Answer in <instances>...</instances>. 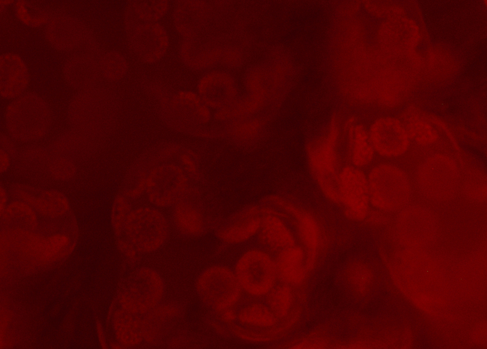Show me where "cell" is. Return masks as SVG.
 <instances>
[{
	"mask_svg": "<svg viewBox=\"0 0 487 349\" xmlns=\"http://www.w3.org/2000/svg\"><path fill=\"white\" fill-rule=\"evenodd\" d=\"M157 107L161 121L173 130L205 139L215 136L213 114L195 91L171 90Z\"/></svg>",
	"mask_w": 487,
	"mask_h": 349,
	"instance_id": "cell-4",
	"label": "cell"
},
{
	"mask_svg": "<svg viewBox=\"0 0 487 349\" xmlns=\"http://www.w3.org/2000/svg\"><path fill=\"white\" fill-rule=\"evenodd\" d=\"M265 297L266 304L278 321L286 318L293 309L294 296L288 284H276Z\"/></svg>",
	"mask_w": 487,
	"mask_h": 349,
	"instance_id": "cell-33",
	"label": "cell"
},
{
	"mask_svg": "<svg viewBox=\"0 0 487 349\" xmlns=\"http://www.w3.org/2000/svg\"><path fill=\"white\" fill-rule=\"evenodd\" d=\"M200 157L189 146L158 144L130 165L118 193L157 208H173L200 180Z\"/></svg>",
	"mask_w": 487,
	"mask_h": 349,
	"instance_id": "cell-1",
	"label": "cell"
},
{
	"mask_svg": "<svg viewBox=\"0 0 487 349\" xmlns=\"http://www.w3.org/2000/svg\"><path fill=\"white\" fill-rule=\"evenodd\" d=\"M363 5L369 13L376 17H386L388 18L405 15L404 9L400 6L383 1H364Z\"/></svg>",
	"mask_w": 487,
	"mask_h": 349,
	"instance_id": "cell-39",
	"label": "cell"
},
{
	"mask_svg": "<svg viewBox=\"0 0 487 349\" xmlns=\"http://www.w3.org/2000/svg\"><path fill=\"white\" fill-rule=\"evenodd\" d=\"M337 187L345 216L356 222L366 219L370 212L367 174L350 164L345 165L340 170Z\"/></svg>",
	"mask_w": 487,
	"mask_h": 349,
	"instance_id": "cell-14",
	"label": "cell"
},
{
	"mask_svg": "<svg viewBox=\"0 0 487 349\" xmlns=\"http://www.w3.org/2000/svg\"><path fill=\"white\" fill-rule=\"evenodd\" d=\"M195 290L201 302L216 313L237 304L243 292L234 272L221 265L204 270L196 279Z\"/></svg>",
	"mask_w": 487,
	"mask_h": 349,
	"instance_id": "cell-11",
	"label": "cell"
},
{
	"mask_svg": "<svg viewBox=\"0 0 487 349\" xmlns=\"http://www.w3.org/2000/svg\"><path fill=\"white\" fill-rule=\"evenodd\" d=\"M129 201L131 209L125 218L120 234L115 238L116 242L129 245L140 255L157 251L168 236L169 226L166 216L154 206Z\"/></svg>",
	"mask_w": 487,
	"mask_h": 349,
	"instance_id": "cell-6",
	"label": "cell"
},
{
	"mask_svg": "<svg viewBox=\"0 0 487 349\" xmlns=\"http://www.w3.org/2000/svg\"><path fill=\"white\" fill-rule=\"evenodd\" d=\"M184 320L181 306L173 302H161L143 316L144 341L154 346L170 344L178 339Z\"/></svg>",
	"mask_w": 487,
	"mask_h": 349,
	"instance_id": "cell-15",
	"label": "cell"
},
{
	"mask_svg": "<svg viewBox=\"0 0 487 349\" xmlns=\"http://www.w3.org/2000/svg\"><path fill=\"white\" fill-rule=\"evenodd\" d=\"M278 277L292 286H299L305 281L309 272L306 253L302 246L294 245L276 253L274 258Z\"/></svg>",
	"mask_w": 487,
	"mask_h": 349,
	"instance_id": "cell-28",
	"label": "cell"
},
{
	"mask_svg": "<svg viewBox=\"0 0 487 349\" xmlns=\"http://www.w3.org/2000/svg\"><path fill=\"white\" fill-rule=\"evenodd\" d=\"M172 217L177 230L184 236L198 237L207 231L208 212L199 185L173 207Z\"/></svg>",
	"mask_w": 487,
	"mask_h": 349,
	"instance_id": "cell-22",
	"label": "cell"
},
{
	"mask_svg": "<svg viewBox=\"0 0 487 349\" xmlns=\"http://www.w3.org/2000/svg\"><path fill=\"white\" fill-rule=\"evenodd\" d=\"M8 200V194L7 187H5L2 183H1V205H0V212H3L5 209Z\"/></svg>",
	"mask_w": 487,
	"mask_h": 349,
	"instance_id": "cell-41",
	"label": "cell"
},
{
	"mask_svg": "<svg viewBox=\"0 0 487 349\" xmlns=\"http://www.w3.org/2000/svg\"><path fill=\"white\" fill-rule=\"evenodd\" d=\"M13 7L16 18L31 28L45 26L53 14L48 8L34 1H15Z\"/></svg>",
	"mask_w": 487,
	"mask_h": 349,
	"instance_id": "cell-31",
	"label": "cell"
},
{
	"mask_svg": "<svg viewBox=\"0 0 487 349\" xmlns=\"http://www.w3.org/2000/svg\"><path fill=\"white\" fill-rule=\"evenodd\" d=\"M261 226L259 205L243 208L216 230V236L223 242L236 245L245 242L257 235Z\"/></svg>",
	"mask_w": 487,
	"mask_h": 349,
	"instance_id": "cell-27",
	"label": "cell"
},
{
	"mask_svg": "<svg viewBox=\"0 0 487 349\" xmlns=\"http://www.w3.org/2000/svg\"><path fill=\"white\" fill-rule=\"evenodd\" d=\"M165 293L166 284L161 274L150 267H139L122 281L117 302L121 308L144 315L162 302Z\"/></svg>",
	"mask_w": 487,
	"mask_h": 349,
	"instance_id": "cell-9",
	"label": "cell"
},
{
	"mask_svg": "<svg viewBox=\"0 0 487 349\" xmlns=\"http://www.w3.org/2000/svg\"><path fill=\"white\" fill-rule=\"evenodd\" d=\"M170 3L166 0L131 1L126 8L140 22H160L170 11Z\"/></svg>",
	"mask_w": 487,
	"mask_h": 349,
	"instance_id": "cell-32",
	"label": "cell"
},
{
	"mask_svg": "<svg viewBox=\"0 0 487 349\" xmlns=\"http://www.w3.org/2000/svg\"><path fill=\"white\" fill-rule=\"evenodd\" d=\"M44 35L47 42L59 52H73L94 45L92 33L86 24L65 13H53L44 26Z\"/></svg>",
	"mask_w": 487,
	"mask_h": 349,
	"instance_id": "cell-17",
	"label": "cell"
},
{
	"mask_svg": "<svg viewBox=\"0 0 487 349\" xmlns=\"http://www.w3.org/2000/svg\"><path fill=\"white\" fill-rule=\"evenodd\" d=\"M30 81L28 66L22 57L14 52L0 56V95L13 100L25 93Z\"/></svg>",
	"mask_w": 487,
	"mask_h": 349,
	"instance_id": "cell-26",
	"label": "cell"
},
{
	"mask_svg": "<svg viewBox=\"0 0 487 349\" xmlns=\"http://www.w3.org/2000/svg\"><path fill=\"white\" fill-rule=\"evenodd\" d=\"M178 56L185 68L202 74L214 69L219 63V45L208 33L182 39Z\"/></svg>",
	"mask_w": 487,
	"mask_h": 349,
	"instance_id": "cell-24",
	"label": "cell"
},
{
	"mask_svg": "<svg viewBox=\"0 0 487 349\" xmlns=\"http://www.w3.org/2000/svg\"><path fill=\"white\" fill-rule=\"evenodd\" d=\"M117 113L115 95L110 89L98 86L77 91L71 98L67 110L71 129L95 144L110 134Z\"/></svg>",
	"mask_w": 487,
	"mask_h": 349,
	"instance_id": "cell-3",
	"label": "cell"
},
{
	"mask_svg": "<svg viewBox=\"0 0 487 349\" xmlns=\"http://www.w3.org/2000/svg\"><path fill=\"white\" fill-rule=\"evenodd\" d=\"M144 88L146 92L152 97L156 102L172 90L164 82L155 79L146 82Z\"/></svg>",
	"mask_w": 487,
	"mask_h": 349,
	"instance_id": "cell-40",
	"label": "cell"
},
{
	"mask_svg": "<svg viewBox=\"0 0 487 349\" xmlns=\"http://www.w3.org/2000/svg\"><path fill=\"white\" fill-rule=\"evenodd\" d=\"M234 272L242 291L253 298L266 296L278 279L274 258L262 248L245 251Z\"/></svg>",
	"mask_w": 487,
	"mask_h": 349,
	"instance_id": "cell-10",
	"label": "cell"
},
{
	"mask_svg": "<svg viewBox=\"0 0 487 349\" xmlns=\"http://www.w3.org/2000/svg\"><path fill=\"white\" fill-rule=\"evenodd\" d=\"M261 226L257 234L261 247L278 252L296 244V238L285 219L289 217L284 212L262 201L259 205Z\"/></svg>",
	"mask_w": 487,
	"mask_h": 349,
	"instance_id": "cell-23",
	"label": "cell"
},
{
	"mask_svg": "<svg viewBox=\"0 0 487 349\" xmlns=\"http://www.w3.org/2000/svg\"><path fill=\"white\" fill-rule=\"evenodd\" d=\"M214 13L212 1L179 0L172 8V24L182 39L195 38L207 33Z\"/></svg>",
	"mask_w": 487,
	"mask_h": 349,
	"instance_id": "cell-21",
	"label": "cell"
},
{
	"mask_svg": "<svg viewBox=\"0 0 487 349\" xmlns=\"http://www.w3.org/2000/svg\"><path fill=\"white\" fill-rule=\"evenodd\" d=\"M410 141L421 147H429L439 139V134L427 118L417 115L408 117L404 124Z\"/></svg>",
	"mask_w": 487,
	"mask_h": 349,
	"instance_id": "cell-34",
	"label": "cell"
},
{
	"mask_svg": "<svg viewBox=\"0 0 487 349\" xmlns=\"http://www.w3.org/2000/svg\"><path fill=\"white\" fill-rule=\"evenodd\" d=\"M79 238L72 210L63 216L42 213L34 231L1 228V277L27 274L59 263L74 250Z\"/></svg>",
	"mask_w": 487,
	"mask_h": 349,
	"instance_id": "cell-2",
	"label": "cell"
},
{
	"mask_svg": "<svg viewBox=\"0 0 487 349\" xmlns=\"http://www.w3.org/2000/svg\"><path fill=\"white\" fill-rule=\"evenodd\" d=\"M99 56L95 50L71 55L62 68L65 82L77 91L96 86L102 77Z\"/></svg>",
	"mask_w": 487,
	"mask_h": 349,
	"instance_id": "cell-25",
	"label": "cell"
},
{
	"mask_svg": "<svg viewBox=\"0 0 487 349\" xmlns=\"http://www.w3.org/2000/svg\"><path fill=\"white\" fill-rule=\"evenodd\" d=\"M4 123L7 134L16 141L35 143L49 132L53 115L49 104L42 96L27 91L7 105Z\"/></svg>",
	"mask_w": 487,
	"mask_h": 349,
	"instance_id": "cell-5",
	"label": "cell"
},
{
	"mask_svg": "<svg viewBox=\"0 0 487 349\" xmlns=\"http://www.w3.org/2000/svg\"><path fill=\"white\" fill-rule=\"evenodd\" d=\"M368 132L375 153L383 158H399L410 147L405 125L397 118L379 117L372 122Z\"/></svg>",
	"mask_w": 487,
	"mask_h": 349,
	"instance_id": "cell-19",
	"label": "cell"
},
{
	"mask_svg": "<svg viewBox=\"0 0 487 349\" xmlns=\"http://www.w3.org/2000/svg\"><path fill=\"white\" fill-rule=\"evenodd\" d=\"M99 61L101 76L109 82H120L128 72V61L125 55L117 50H109L101 54Z\"/></svg>",
	"mask_w": 487,
	"mask_h": 349,
	"instance_id": "cell-35",
	"label": "cell"
},
{
	"mask_svg": "<svg viewBox=\"0 0 487 349\" xmlns=\"http://www.w3.org/2000/svg\"><path fill=\"white\" fill-rule=\"evenodd\" d=\"M194 91L212 112L213 121L216 114L237 101V88L233 77L215 68L200 75Z\"/></svg>",
	"mask_w": 487,
	"mask_h": 349,
	"instance_id": "cell-20",
	"label": "cell"
},
{
	"mask_svg": "<svg viewBox=\"0 0 487 349\" xmlns=\"http://www.w3.org/2000/svg\"><path fill=\"white\" fill-rule=\"evenodd\" d=\"M370 205L378 210L393 212L404 208L412 196L411 180L399 166L383 162L367 174Z\"/></svg>",
	"mask_w": 487,
	"mask_h": 349,
	"instance_id": "cell-8",
	"label": "cell"
},
{
	"mask_svg": "<svg viewBox=\"0 0 487 349\" xmlns=\"http://www.w3.org/2000/svg\"><path fill=\"white\" fill-rule=\"evenodd\" d=\"M15 312L6 306L1 309V334L0 347L7 348L13 347L16 341L15 338Z\"/></svg>",
	"mask_w": 487,
	"mask_h": 349,
	"instance_id": "cell-37",
	"label": "cell"
},
{
	"mask_svg": "<svg viewBox=\"0 0 487 349\" xmlns=\"http://www.w3.org/2000/svg\"><path fill=\"white\" fill-rule=\"evenodd\" d=\"M346 277L353 290L358 295L365 294L372 284V275L370 270L367 265L359 262L354 263L349 267Z\"/></svg>",
	"mask_w": 487,
	"mask_h": 349,
	"instance_id": "cell-36",
	"label": "cell"
},
{
	"mask_svg": "<svg viewBox=\"0 0 487 349\" xmlns=\"http://www.w3.org/2000/svg\"><path fill=\"white\" fill-rule=\"evenodd\" d=\"M421 38L420 26L405 15L385 18L377 31V40L381 49L396 56L414 52Z\"/></svg>",
	"mask_w": 487,
	"mask_h": 349,
	"instance_id": "cell-18",
	"label": "cell"
},
{
	"mask_svg": "<svg viewBox=\"0 0 487 349\" xmlns=\"http://www.w3.org/2000/svg\"><path fill=\"white\" fill-rule=\"evenodd\" d=\"M234 316L228 323L230 332L248 342L266 343L278 339L275 326L278 320L266 303L250 301L234 307Z\"/></svg>",
	"mask_w": 487,
	"mask_h": 349,
	"instance_id": "cell-13",
	"label": "cell"
},
{
	"mask_svg": "<svg viewBox=\"0 0 487 349\" xmlns=\"http://www.w3.org/2000/svg\"><path fill=\"white\" fill-rule=\"evenodd\" d=\"M15 141L8 134H1L0 171L1 174L10 169L17 157L18 151Z\"/></svg>",
	"mask_w": 487,
	"mask_h": 349,
	"instance_id": "cell-38",
	"label": "cell"
},
{
	"mask_svg": "<svg viewBox=\"0 0 487 349\" xmlns=\"http://www.w3.org/2000/svg\"><path fill=\"white\" fill-rule=\"evenodd\" d=\"M125 28L129 47L141 61L153 65L165 58L170 47V36L161 22L138 21L126 8Z\"/></svg>",
	"mask_w": 487,
	"mask_h": 349,
	"instance_id": "cell-12",
	"label": "cell"
},
{
	"mask_svg": "<svg viewBox=\"0 0 487 349\" xmlns=\"http://www.w3.org/2000/svg\"><path fill=\"white\" fill-rule=\"evenodd\" d=\"M348 137L350 164L364 169L372 164L375 151L371 143L368 129L361 123H356L353 118L345 124Z\"/></svg>",
	"mask_w": 487,
	"mask_h": 349,
	"instance_id": "cell-29",
	"label": "cell"
},
{
	"mask_svg": "<svg viewBox=\"0 0 487 349\" xmlns=\"http://www.w3.org/2000/svg\"><path fill=\"white\" fill-rule=\"evenodd\" d=\"M143 316L121 307L114 311L112 327L118 343L123 348L136 347L144 341Z\"/></svg>",
	"mask_w": 487,
	"mask_h": 349,
	"instance_id": "cell-30",
	"label": "cell"
},
{
	"mask_svg": "<svg viewBox=\"0 0 487 349\" xmlns=\"http://www.w3.org/2000/svg\"><path fill=\"white\" fill-rule=\"evenodd\" d=\"M262 201L294 219L298 238L306 253L307 268L308 271L312 270L322 241V232L317 217L309 210L277 195L266 197Z\"/></svg>",
	"mask_w": 487,
	"mask_h": 349,
	"instance_id": "cell-16",
	"label": "cell"
},
{
	"mask_svg": "<svg viewBox=\"0 0 487 349\" xmlns=\"http://www.w3.org/2000/svg\"><path fill=\"white\" fill-rule=\"evenodd\" d=\"M97 332L99 338L100 345L102 348H107V344L105 339L104 332L103 331L102 326L100 322L97 320L96 322Z\"/></svg>",
	"mask_w": 487,
	"mask_h": 349,
	"instance_id": "cell-42",
	"label": "cell"
},
{
	"mask_svg": "<svg viewBox=\"0 0 487 349\" xmlns=\"http://www.w3.org/2000/svg\"><path fill=\"white\" fill-rule=\"evenodd\" d=\"M339 134V123L334 117L330 121L328 132L309 142L307 146L308 166L315 183L328 200L338 204Z\"/></svg>",
	"mask_w": 487,
	"mask_h": 349,
	"instance_id": "cell-7",
	"label": "cell"
}]
</instances>
